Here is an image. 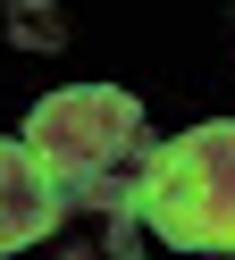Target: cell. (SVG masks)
<instances>
[{"label":"cell","mask_w":235,"mask_h":260,"mask_svg":"<svg viewBox=\"0 0 235 260\" xmlns=\"http://www.w3.org/2000/svg\"><path fill=\"white\" fill-rule=\"evenodd\" d=\"M25 143L42 159V176L59 185L67 218H134V193H143V159H151V126L143 101L118 84H67L50 101L25 109Z\"/></svg>","instance_id":"cell-1"},{"label":"cell","mask_w":235,"mask_h":260,"mask_svg":"<svg viewBox=\"0 0 235 260\" xmlns=\"http://www.w3.org/2000/svg\"><path fill=\"white\" fill-rule=\"evenodd\" d=\"M134 218L177 252H235V118L185 126L177 143H151Z\"/></svg>","instance_id":"cell-2"},{"label":"cell","mask_w":235,"mask_h":260,"mask_svg":"<svg viewBox=\"0 0 235 260\" xmlns=\"http://www.w3.org/2000/svg\"><path fill=\"white\" fill-rule=\"evenodd\" d=\"M59 218H67V202L42 176V159H34L25 143H0V260L25 252V243H42Z\"/></svg>","instance_id":"cell-3"}]
</instances>
